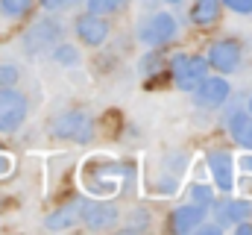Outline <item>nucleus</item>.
Listing matches in <instances>:
<instances>
[{"instance_id": "27", "label": "nucleus", "mask_w": 252, "mask_h": 235, "mask_svg": "<svg viewBox=\"0 0 252 235\" xmlns=\"http://www.w3.org/2000/svg\"><path fill=\"white\" fill-rule=\"evenodd\" d=\"M167 3H173V6H176V3H182V0H167Z\"/></svg>"}, {"instance_id": "7", "label": "nucleus", "mask_w": 252, "mask_h": 235, "mask_svg": "<svg viewBox=\"0 0 252 235\" xmlns=\"http://www.w3.org/2000/svg\"><path fill=\"white\" fill-rule=\"evenodd\" d=\"M229 82L223 79V77H205L196 88H193V100L199 103V106H205V109H217V106H223L226 100H229Z\"/></svg>"}, {"instance_id": "8", "label": "nucleus", "mask_w": 252, "mask_h": 235, "mask_svg": "<svg viewBox=\"0 0 252 235\" xmlns=\"http://www.w3.org/2000/svg\"><path fill=\"white\" fill-rule=\"evenodd\" d=\"M79 215H82V224H85L88 230H109V227L118 224V209H115V203H103V200L79 206Z\"/></svg>"}, {"instance_id": "16", "label": "nucleus", "mask_w": 252, "mask_h": 235, "mask_svg": "<svg viewBox=\"0 0 252 235\" xmlns=\"http://www.w3.org/2000/svg\"><path fill=\"white\" fill-rule=\"evenodd\" d=\"M129 0H88V12L91 15H115V12H121Z\"/></svg>"}, {"instance_id": "19", "label": "nucleus", "mask_w": 252, "mask_h": 235, "mask_svg": "<svg viewBox=\"0 0 252 235\" xmlns=\"http://www.w3.org/2000/svg\"><path fill=\"white\" fill-rule=\"evenodd\" d=\"M232 12H238V15H250L252 12V0H223Z\"/></svg>"}, {"instance_id": "5", "label": "nucleus", "mask_w": 252, "mask_h": 235, "mask_svg": "<svg viewBox=\"0 0 252 235\" xmlns=\"http://www.w3.org/2000/svg\"><path fill=\"white\" fill-rule=\"evenodd\" d=\"M241 59H244V50L235 39H220V41L211 44L205 62H208V68H214L220 74H232V71L241 68Z\"/></svg>"}, {"instance_id": "14", "label": "nucleus", "mask_w": 252, "mask_h": 235, "mask_svg": "<svg viewBox=\"0 0 252 235\" xmlns=\"http://www.w3.org/2000/svg\"><path fill=\"white\" fill-rule=\"evenodd\" d=\"M220 18V0H196L190 6V21L199 27H208Z\"/></svg>"}, {"instance_id": "11", "label": "nucleus", "mask_w": 252, "mask_h": 235, "mask_svg": "<svg viewBox=\"0 0 252 235\" xmlns=\"http://www.w3.org/2000/svg\"><path fill=\"white\" fill-rule=\"evenodd\" d=\"M214 215H217V227L223 230V227H229V224L235 227V224L247 221L252 215V206H250V200H223V203H217Z\"/></svg>"}, {"instance_id": "10", "label": "nucleus", "mask_w": 252, "mask_h": 235, "mask_svg": "<svg viewBox=\"0 0 252 235\" xmlns=\"http://www.w3.org/2000/svg\"><path fill=\"white\" fill-rule=\"evenodd\" d=\"M76 36H79V41L82 44H88V47H100L106 39H109V24L103 21V15H82L79 21H76Z\"/></svg>"}, {"instance_id": "24", "label": "nucleus", "mask_w": 252, "mask_h": 235, "mask_svg": "<svg viewBox=\"0 0 252 235\" xmlns=\"http://www.w3.org/2000/svg\"><path fill=\"white\" fill-rule=\"evenodd\" d=\"M235 230L241 235H252V224H247V221H241V224H235Z\"/></svg>"}, {"instance_id": "28", "label": "nucleus", "mask_w": 252, "mask_h": 235, "mask_svg": "<svg viewBox=\"0 0 252 235\" xmlns=\"http://www.w3.org/2000/svg\"><path fill=\"white\" fill-rule=\"evenodd\" d=\"M250 115H252V97H250Z\"/></svg>"}, {"instance_id": "18", "label": "nucleus", "mask_w": 252, "mask_h": 235, "mask_svg": "<svg viewBox=\"0 0 252 235\" xmlns=\"http://www.w3.org/2000/svg\"><path fill=\"white\" fill-rule=\"evenodd\" d=\"M53 56L59 59V62H64V65H73V62H76V50H73V47H70V44H56V50H53Z\"/></svg>"}, {"instance_id": "22", "label": "nucleus", "mask_w": 252, "mask_h": 235, "mask_svg": "<svg viewBox=\"0 0 252 235\" xmlns=\"http://www.w3.org/2000/svg\"><path fill=\"white\" fill-rule=\"evenodd\" d=\"M190 194H193V200H196V203H202V206H208V203H211V191H208L205 185H193V188H190Z\"/></svg>"}, {"instance_id": "17", "label": "nucleus", "mask_w": 252, "mask_h": 235, "mask_svg": "<svg viewBox=\"0 0 252 235\" xmlns=\"http://www.w3.org/2000/svg\"><path fill=\"white\" fill-rule=\"evenodd\" d=\"M30 6H32V0H0V12L6 18H21L30 12Z\"/></svg>"}, {"instance_id": "6", "label": "nucleus", "mask_w": 252, "mask_h": 235, "mask_svg": "<svg viewBox=\"0 0 252 235\" xmlns=\"http://www.w3.org/2000/svg\"><path fill=\"white\" fill-rule=\"evenodd\" d=\"M59 39H62V24H59V21L44 18V21L32 24V30L27 33L24 44H27V50H30V53H41V50H50Z\"/></svg>"}, {"instance_id": "12", "label": "nucleus", "mask_w": 252, "mask_h": 235, "mask_svg": "<svg viewBox=\"0 0 252 235\" xmlns=\"http://www.w3.org/2000/svg\"><path fill=\"white\" fill-rule=\"evenodd\" d=\"M202 218H205V206H202V203H196V206H182V209L173 212L170 227H173V233H190V230H196V227L202 224Z\"/></svg>"}, {"instance_id": "9", "label": "nucleus", "mask_w": 252, "mask_h": 235, "mask_svg": "<svg viewBox=\"0 0 252 235\" xmlns=\"http://www.w3.org/2000/svg\"><path fill=\"white\" fill-rule=\"evenodd\" d=\"M232 153L229 150H211L208 153V171H211V179L220 191H232L235 188V176H232Z\"/></svg>"}, {"instance_id": "15", "label": "nucleus", "mask_w": 252, "mask_h": 235, "mask_svg": "<svg viewBox=\"0 0 252 235\" xmlns=\"http://www.w3.org/2000/svg\"><path fill=\"white\" fill-rule=\"evenodd\" d=\"M79 206H82V203H67V206H62L59 212H53V215L44 221V227H47V230H67V227H73V224L79 221Z\"/></svg>"}, {"instance_id": "20", "label": "nucleus", "mask_w": 252, "mask_h": 235, "mask_svg": "<svg viewBox=\"0 0 252 235\" xmlns=\"http://www.w3.org/2000/svg\"><path fill=\"white\" fill-rule=\"evenodd\" d=\"M18 79V71L12 65H0V85H15Z\"/></svg>"}, {"instance_id": "26", "label": "nucleus", "mask_w": 252, "mask_h": 235, "mask_svg": "<svg viewBox=\"0 0 252 235\" xmlns=\"http://www.w3.org/2000/svg\"><path fill=\"white\" fill-rule=\"evenodd\" d=\"M199 233L202 235H217L220 233V227H199Z\"/></svg>"}, {"instance_id": "23", "label": "nucleus", "mask_w": 252, "mask_h": 235, "mask_svg": "<svg viewBox=\"0 0 252 235\" xmlns=\"http://www.w3.org/2000/svg\"><path fill=\"white\" fill-rule=\"evenodd\" d=\"M44 3V9H67L73 0H41Z\"/></svg>"}, {"instance_id": "13", "label": "nucleus", "mask_w": 252, "mask_h": 235, "mask_svg": "<svg viewBox=\"0 0 252 235\" xmlns=\"http://www.w3.org/2000/svg\"><path fill=\"white\" fill-rule=\"evenodd\" d=\"M229 132H232V138H235L244 150H252V115L235 112V115L229 118Z\"/></svg>"}, {"instance_id": "21", "label": "nucleus", "mask_w": 252, "mask_h": 235, "mask_svg": "<svg viewBox=\"0 0 252 235\" xmlns=\"http://www.w3.org/2000/svg\"><path fill=\"white\" fill-rule=\"evenodd\" d=\"M158 65H161V56H158V53H153V56H147V59H144V62H141V71L153 77V74L158 71Z\"/></svg>"}, {"instance_id": "3", "label": "nucleus", "mask_w": 252, "mask_h": 235, "mask_svg": "<svg viewBox=\"0 0 252 235\" xmlns=\"http://www.w3.org/2000/svg\"><path fill=\"white\" fill-rule=\"evenodd\" d=\"M50 129H53V135L67 138V141H79V144L91 141V135H94V123L85 112H64L50 123Z\"/></svg>"}, {"instance_id": "4", "label": "nucleus", "mask_w": 252, "mask_h": 235, "mask_svg": "<svg viewBox=\"0 0 252 235\" xmlns=\"http://www.w3.org/2000/svg\"><path fill=\"white\" fill-rule=\"evenodd\" d=\"M173 36H176V21H173V15H167V12L153 15V18H147V21L138 27V39H141L144 44H150V47H164Z\"/></svg>"}, {"instance_id": "25", "label": "nucleus", "mask_w": 252, "mask_h": 235, "mask_svg": "<svg viewBox=\"0 0 252 235\" xmlns=\"http://www.w3.org/2000/svg\"><path fill=\"white\" fill-rule=\"evenodd\" d=\"M241 168H244L247 174H252V156H244V159H241Z\"/></svg>"}, {"instance_id": "2", "label": "nucleus", "mask_w": 252, "mask_h": 235, "mask_svg": "<svg viewBox=\"0 0 252 235\" xmlns=\"http://www.w3.org/2000/svg\"><path fill=\"white\" fill-rule=\"evenodd\" d=\"M27 97L21 91H15L12 85H3L0 88V132H15L24 118H27Z\"/></svg>"}, {"instance_id": "1", "label": "nucleus", "mask_w": 252, "mask_h": 235, "mask_svg": "<svg viewBox=\"0 0 252 235\" xmlns=\"http://www.w3.org/2000/svg\"><path fill=\"white\" fill-rule=\"evenodd\" d=\"M170 74H173V82H176L182 91H193V88L208 77V62L202 56L176 53L173 62H170Z\"/></svg>"}]
</instances>
